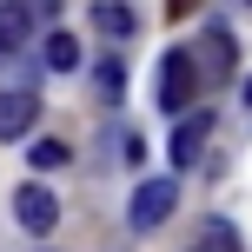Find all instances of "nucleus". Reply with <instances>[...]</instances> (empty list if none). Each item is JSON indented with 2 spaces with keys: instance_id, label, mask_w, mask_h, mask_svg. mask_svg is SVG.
<instances>
[{
  "instance_id": "11",
  "label": "nucleus",
  "mask_w": 252,
  "mask_h": 252,
  "mask_svg": "<svg viewBox=\"0 0 252 252\" xmlns=\"http://www.w3.org/2000/svg\"><path fill=\"white\" fill-rule=\"evenodd\" d=\"M27 159H33V173H53V166H66V146H60V139H33Z\"/></svg>"
},
{
  "instance_id": "1",
  "label": "nucleus",
  "mask_w": 252,
  "mask_h": 252,
  "mask_svg": "<svg viewBox=\"0 0 252 252\" xmlns=\"http://www.w3.org/2000/svg\"><path fill=\"white\" fill-rule=\"evenodd\" d=\"M173 206H179V179H173V173H153V179H139V186H133L126 219H133V232H153L159 219H173Z\"/></svg>"
},
{
  "instance_id": "12",
  "label": "nucleus",
  "mask_w": 252,
  "mask_h": 252,
  "mask_svg": "<svg viewBox=\"0 0 252 252\" xmlns=\"http://www.w3.org/2000/svg\"><path fill=\"white\" fill-rule=\"evenodd\" d=\"M126 93V66L120 60H100V100H120Z\"/></svg>"
},
{
  "instance_id": "8",
  "label": "nucleus",
  "mask_w": 252,
  "mask_h": 252,
  "mask_svg": "<svg viewBox=\"0 0 252 252\" xmlns=\"http://www.w3.org/2000/svg\"><path fill=\"white\" fill-rule=\"evenodd\" d=\"M93 20H100L113 40H126V33H133V7H126V0H100V7H93Z\"/></svg>"
},
{
  "instance_id": "13",
  "label": "nucleus",
  "mask_w": 252,
  "mask_h": 252,
  "mask_svg": "<svg viewBox=\"0 0 252 252\" xmlns=\"http://www.w3.org/2000/svg\"><path fill=\"white\" fill-rule=\"evenodd\" d=\"M53 7H60V0H33V13H53Z\"/></svg>"
},
{
  "instance_id": "9",
  "label": "nucleus",
  "mask_w": 252,
  "mask_h": 252,
  "mask_svg": "<svg viewBox=\"0 0 252 252\" xmlns=\"http://www.w3.org/2000/svg\"><path fill=\"white\" fill-rule=\"evenodd\" d=\"M192 252H246V246H239V232H232L226 219H206V239L192 246Z\"/></svg>"
},
{
  "instance_id": "3",
  "label": "nucleus",
  "mask_w": 252,
  "mask_h": 252,
  "mask_svg": "<svg viewBox=\"0 0 252 252\" xmlns=\"http://www.w3.org/2000/svg\"><path fill=\"white\" fill-rule=\"evenodd\" d=\"M33 120H40L33 87H0V139H27Z\"/></svg>"
},
{
  "instance_id": "2",
  "label": "nucleus",
  "mask_w": 252,
  "mask_h": 252,
  "mask_svg": "<svg viewBox=\"0 0 252 252\" xmlns=\"http://www.w3.org/2000/svg\"><path fill=\"white\" fill-rule=\"evenodd\" d=\"M206 73H192V53H166L159 60V106L166 113H192V93Z\"/></svg>"
},
{
  "instance_id": "6",
  "label": "nucleus",
  "mask_w": 252,
  "mask_h": 252,
  "mask_svg": "<svg viewBox=\"0 0 252 252\" xmlns=\"http://www.w3.org/2000/svg\"><path fill=\"white\" fill-rule=\"evenodd\" d=\"M199 60H206V80H226L232 66H239V47H232V33L219 20H206V40H199Z\"/></svg>"
},
{
  "instance_id": "14",
  "label": "nucleus",
  "mask_w": 252,
  "mask_h": 252,
  "mask_svg": "<svg viewBox=\"0 0 252 252\" xmlns=\"http://www.w3.org/2000/svg\"><path fill=\"white\" fill-rule=\"evenodd\" d=\"M239 93H246V106H252V80H246V87H239Z\"/></svg>"
},
{
  "instance_id": "4",
  "label": "nucleus",
  "mask_w": 252,
  "mask_h": 252,
  "mask_svg": "<svg viewBox=\"0 0 252 252\" xmlns=\"http://www.w3.org/2000/svg\"><path fill=\"white\" fill-rule=\"evenodd\" d=\"M13 219H20L27 232H53L60 226V199H53L47 186H20L13 192Z\"/></svg>"
},
{
  "instance_id": "7",
  "label": "nucleus",
  "mask_w": 252,
  "mask_h": 252,
  "mask_svg": "<svg viewBox=\"0 0 252 252\" xmlns=\"http://www.w3.org/2000/svg\"><path fill=\"white\" fill-rule=\"evenodd\" d=\"M33 40V0H0V53H20Z\"/></svg>"
},
{
  "instance_id": "10",
  "label": "nucleus",
  "mask_w": 252,
  "mask_h": 252,
  "mask_svg": "<svg viewBox=\"0 0 252 252\" xmlns=\"http://www.w3.org/2000/svg\"><path fill=\"white\" fill-rule=\"evenodd\" d=\"M47 66H60V73L80 66V40H73V33H47Z\"/></svg>"
},
{
  "instance_id": "5",
  "label": "nucleus",
  "mask_w": 252,
  "mask_h": 252,
  "mask_svg": "<svg viewBox=\"0 0 252 252\" xmlns=\"http://www.w3.org/2000/svg\"><path fill=\"white\" fill-rule=\"evenodd\" d=\"M206 139H213V113H186L173 133V173H186V166L206 159Z\"/></svg>"
}]
</instances>
